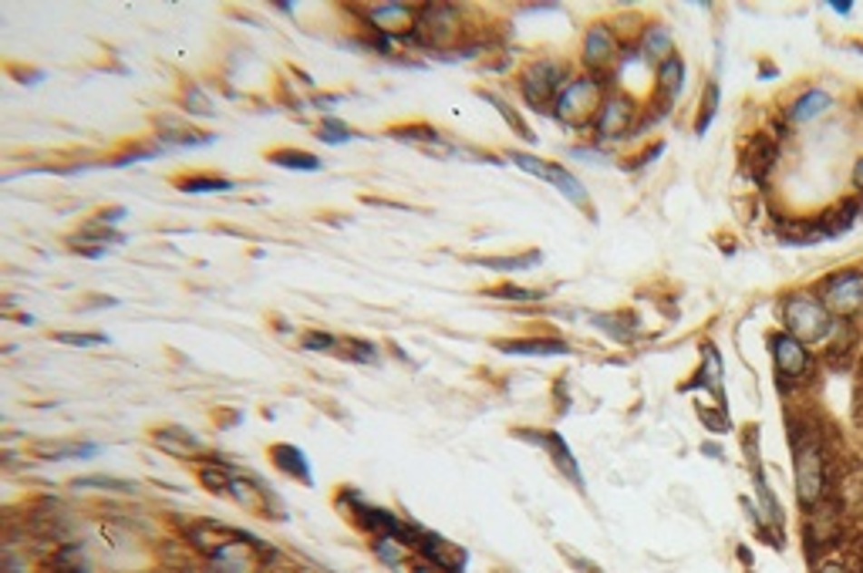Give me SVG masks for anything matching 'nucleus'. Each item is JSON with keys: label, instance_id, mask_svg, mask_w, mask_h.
<instances>
[{"label": "nucleus", "instance_id": "38", "mask_svg": "<svg viewBox=\"0 0 863 573\" xmlns=\"http://www.w3.org/2000/svg\"><path fill=\"white\" fill-rule=\"evenodd\" d=\"M701 452H705V455H715V459H719L721 449H719V445H701Z\"/></svg>", "mask_w": 863, "mask_h": 573}, {"label": "nucleus", "instance_id": "24", "mask_svg": "<svg viewBox=\"0 0 863 573\" xmlns=\"http://www.w3.org/2000/svg\"><path fill=\"white\" fill-rule=\"evenodd\" d=\"M719 82H709L705 84V95H701V105H698V121H695V131L698 135H705L711 125V119H715V112H719Z\"/></svg>", "mask_w": 863, "mask_h": 573}, {"label": "nucleus", "instance_id": "4", "mask_svg": "<svg viewBox=\"0 0 863 573\" xmlns=\"http://www.w3.org/2000/svg\"><path fill=\"white\" fill-rule=\"evenodd\" d=\"M570 82V72L560 61H530L520 74V92L533 112H554L556 95Z\"/></svg>", "mask_w": 863, "mask_h": 573}, {"label": "nucleus", "instance_id": "17", "mask_svg": "<svg viewBox=\"0 0 863 573\" xmlns=\"http://www.w3.org/2000/svg\"><path fill=\"white\" fill-rule=\"evenodd\" d=\"M674 54V37L668 34V27L654 24L644 31V37H641V58L651 61L654 68L662 64L664 58H672Z\"/></svg>", "mask_w": 863, "mask_h": 573}, {"label": "nucleus", "instance_id": "19", "mask_svg": "<svg viewBox=\"0 0 863 573\" xmlns=\"http://www.w3.org/2000/svg\"><path fill=\"white\" fill-rule=\"evenodd\" d=\"M752 479H756V496H759V506H762V520L780 533L782 523H786V516H782V506L776 502V492L769 490V482H766V476H762L759 462H756V469H752Z\"/></svg>", "mask_w": 863, "mask_h": 573}, {"label": "nucleus", "instance_id": "8", "mask_svg": "<svg viewBox=\"0 0 863 573\" xmlns=\"http://www.w3.org/2000/svg\"><path fill=\"white\" fill-rule=\"evenodd\" d=\"M634 119H638V105L631 102V95H624V92H611V95L603 98L601 112H597V119H593V131H597V139H621V135H627V131L634 129Z\"/></svg>", "mask_w": 863, "mask_h": 573}, {"label": "nucleus", "instance_id": "32", "mask_svg": "<svg viewBox=\"0 0 863 573\" xmlns=\"http://www.w3.org/2000/svg\"><path fill=\"white\" fill-rule=\"evenodd\" d=\"M54 341H61V345H72V347H98V345H105L108 337L105 335H68V331H58V335H54Z\"/></svg>", "mask_w": 863, "mask_h": 573}, {"label": "nucleus", "instance_id": "33", "mask_svg": "<svg viewBox=\"0 0 863 573\" xmlns=\"http://www.w3.org/2000/svg\"><path fill=\"white\" fill-rule=\"evenodd\" d=\"M344 347H348V358L351 361H375V347L365 345V341H344Z\"/></svg>", "mask_w": 863, "mask_h": 573}, {"label": "nucleus", "instance_id": "7", "mask_svg": "<svg viewBox=\"0 0 863 573\" xmlns=\"http://www.w3.org/2000/svg\"><path fill=\"white\" fill-rule=\"evenodd\" d=\"M769 351H772V361H776L780 382H799V378H806V371L813 368V354L789 331H776L769 337Z\"/></svg>", "mask_w": 863, "mask_h": 573}, {"label": "nucleus", "instance_id": "3", "mask_svg": "<svg viewBox=\"0 0 863 573\" xmlns=\"http://www.w3.org/2000/svg\"><path fill=\"white\" fill-rule=\"evenodd\" d=\"M603 78H597V74H584V78H570L567 84H564V92L556 95V105H554V115L560 121H567L570 129H580V125H587V121L597 119V112H601L603 105V88H601Z\"/></svg>", "mask_w": 863, "mask_h": 573}, {"label": "nucleus", "instance_id": "29", "mask_svg": "<svg viewBox=\"0 0 863 573\" xmlns=\"http://www.w3.org/2000/svg\"><path fill=\"white\" fill-rule=\"evenodd\" d=\"M698 422H701L709 432H719V435H725V432L732 429V422H729V412H725V408H698Z\"/></svg>", "mask_w": 863, "mask_h": 573}, {"label": "nucleus", "instance_id": "27", "mask_svg": "<svg viewBox=\"0 0 863 573\" xmlns=\"http://www.w3.org/2000/svg\"><path fill=\"white\" fill-rule=\"evenodd\" d=\"M37 452L44 459H92L98 455V445H41Z\"/></svg>", "mask_w": 863, "mask_h": 573}, {"label": "nucleus", "instance_id": "37", "mask_svg": "<svg viewBox=\"0 0 863 573\" xmlns=\"http://www.w3.org/2000/svg\"><path fill=\"white\" fill-rule=\"evenodd\" d=\"M819 573H847V570H843L839 563H823V567H819Z\"/></svg>", "mask_w": 863, "mask_h": 573}, {"label": "nucleus", "instance_id": "25", "mask_svg": "<svg viewBox=\"0 0 863 573\" xmlns=\"http://www.w3.org/2000/svg\"><path fill=\"white\" fill-rule=\"evenodd\" d=\"M176 186L182 192H230L233 182L220 180V176H186V180H176Z\"/></svg>", "mask_w": 863, "mask_h": 573}, {"label": "nucleus", "instance_id": "36", "mask_svg": "<svg viewBox=\"0 0 863 573\" xmlns=\"http://www.w3.org/2000/svg\"><path fill=\"white\" fill-rule=\"evenodd\" d=\"M829 7H833V11H839V14H850V7H853V4H850V0H833V4H829Z\"/></svg>", "mask_w": 863, "mask_h": 573}, {"label": "nucleus", "instance_id": "13", "mask_svg": "<svg viewBox=\"0 0 863 573\" xmlns=\"http://www.w3.org/2000/svg\"><path fill=\"white\" fill-rule=\"evenodd\" d=\"M270 459H273V466L280 469V472L300 479L304 486H314V476H310V466H308V455L300 452L297 445H287V442L284 445H273Z\"/></svg>", "mask_w": 863, "mask_h": 573}, {"label": "nucleus", "instance_id": "28", "mask_svg": "<svg viewBox=\"0 0 863 573\" xmlns=\"http://www.w3.org/2000/svg\"><path fill=\"white\" fill-rule=\"evenodd\" d=\"M351 135L355 131L348 129L341 119H334V115H324V125H320V139L331 145H341V142H351Z\"/></svg>", "mask_w": 863, "mask_h": 573}, {"label": "nucleus", "instance_id": "20", "mask_svg": "<svg viewBox=\"0 0 863 573\" xmlns=\"http://www.w3.org/2000/svg\"><path fill=\"white\" fill-rule=\"evenodd\" d=\"M479 267H485V270H499V274H516V270H533L536 263H544V253L540 250H530V253H520V257H479Z\"/></svg>", "mask_w": 863, "mask_h": 573}, {"label": "nucleus", "instance_id": "21", "mask_svg": "<svg viewBox=\"0 0 863 573\" xmlns=\"http://www.w3.org/2000/svg\"><path fill=\"white\" fill-rule=\"evenodd\" d=\"M593 324L597 327H603L611 337H617V341H631L634 337V331H638V317L634 314H597L593 317Z\"/></svg>", "mask_w": 863, "mask_h": 573}, {"label": "nucleus", "instance_id": "15", "mask_svg": "<svg viewBox=\"0 0 863 573\" xmlns=\"http://www.w3.org/2000/svg\"><path fill=\"white\" fill-rule=\"evenodd\" d=\"M833 105V98L827 95V92H819V88H809V92H803V95L796 98L789 105V121L792 125H803V121H813L819 119L827 108Z\"/></svg>", "mask_w": 863, "mask_h": 573}, {"label": "nucleus", "instance_id": "12", "mask_svg": "<svg viewBox=\"0 0 863 573\" xmlns=\"http://www.w3.org/2000/svg\"><path fill=\"white\" fill-rule=\"evenodd\" d=\"M503 354H533V358H560L570 354V345L560 337H526V341H496Z\"/></svg>", "mask_w": 863, "mask_h": 573}, {"label": "nucleus", "instance_id": "10", "mask_svg": "<svg viewBox=\"0 0 863 573\" xmlns=\"http://www.w3.org/2000/svg\"><path fill=\"white\" fill-rule=\"evenodd\" d=\"M520 439H526V442H533V445H540V449H546V455L554 459V466L564 472V476L577 486L580 492H584V476H580V466H577V459H574V452L567 449V442L556 435V432H540V429H520L516 432Z\"/></svg>", "mask_w": 863, "mask_h": 573}, {"label": "nucleus", "instance_id": "2", "mask_svg": "<svg viewBox=\"0 0 863 573\" xmlns=\"http://www.w3.org/2000/svg\"><path fill=\"white\" fill-rule=\"evenodd\" d=\"M782 321H786V331L799 341H823V337L833 331V314L827 311V304L806 290H796L789 297L782 300Z\"/></svg>", "mask_w": 863, "mask_h": 573}, {"label": "nucleus", "instance_id": "30", "mask_svg": "<svg viewBox=\"0 0 863 573\" xmlns=\"http://www.w3.org/2000/svg\"><path fill=\"white\" fill-rule=\"evenodd\" d=\"M182 108H186L190 115H213L210 98L202 95V88H196V84H190V88L182 92Z\"/></svg>", "mask_w": 863, "mask_h": 573}, {"label": "nucleus", "instance_id": "18", "mask_svg": "<svg viewBox=\"0 0 863 573\" xmlns=\"http://www.w3.org/2000/svg\"><path fill=\"white\" fill-rule=\"evenodd\" d=\"M701 371H698V382L705 384L715 398H719V405H725V392H721V358H719V347L711 345V341H705L701 345Z\"/></svg>", "mask_w": 863, "mask_h": 573}, {"label": "nucleus", "instance_id": "34", "mask_svg": "<svg viewBox=\"0 0 863 573\" xmlns=\"http://www.w3.org/2000/svg\"><path fill=\"white\" fill-rule=\"evenodd\" d=\"M304 347H310V351H334V347H338V337L314 331V335L304 337Z\"/></svg>", "mask_w": 863, "mask_h": 573}, {"label": "nucleus", "instance_id": "35", "mask_svg": "<svg viewBox=\"0 0 863 573\" xmlns=\"http://www.w3.org/2000/svg\"><path fill=\"white\" fill-rule=\"evenodd\" d=\"M853 186L857 192H863V159H857V166H853Z\"/></svg>", "mask_w": 863, "mask_h": 573}, {"label": "nucleus", "instance_id": "1", "mask_svg": "<svg viewBox=\"0 0 863 573\" xmlns=\"http://www.w3.org/2000/svg\"><path fill=\"white\" fill-rule=\"evenodd\" d=\"M792 462H796V496L803 510H816L823 502L827 492V462L819 445L809 435H799V429H792Z\"/></svg>", "mask_w": 863, "mask_h": 573}, {"label": "nucleus", "instance_id": "9", "mask_svg": "<svg viewBox=\"0 0 863 573\" xmlns=\"http://www.w3.org/2000/svg\"><path fill=\"white\" fill-rule=\"evenodd\" d=\"M621 41H617V34H611L603 24L591 27L587 31V37H584V64L591 68V74H597V78H607V72L617 64V58H621Z\"/></svg>", "mask_w": 863, "mask_h": 573}, {"label": "nucleus", "instance_id": "5", "mask_svg": "<svg viewBox=\"0 0 863 573\" xmlns=\"http://www.w3.org/2000/svg\"><path fill=\"white\" fill-rule=\"evenodd\" d=\"M506 156H509V162H513V166H520L523 172H530V176H536V180L554 182L556 189L564 192L570 203L580 206L584 213H591V216H593L591 203H587V189H584V182H580L577 176H574V172H567V169L556 166V162H546V159L526 156V152H513V149H509Z\"/></svg>", "mask_w": 863, "mask_h": 573}, {"label": "nucleus", "instance_id": "14", "mask_svg": "<svg viewBox=\"0 0 863 573\" xmlns=\"http://www.w3.org/2000/svg\"><path fill=\"white\" fill-rule=\"evenodd\" d=\"M857 216H860V203H839L837 209H829V213H823L819 219H816V229H819V237L823 239L843 237V233H850L853 229Z\"/></svg>", "mask_w": 863, "mask_h": 573}, {"label": "nucleus", "instance_id": "31", "mask_svg": "<svg viewBox=\"0 0 863 573\" xmlns=\"http://www.w3.org/2000/svg\"><path fill=\"white\" fill-rule=\"evenodd\" d=\"M489 297H499V300H540L544 294H540V290H523V286L503 284V286H493V290H489Z\"/></svg>", "mask_w": 863, "mask_h": 573}, {"label": "nucleus", "instance_id": "22", "mask_svg": "<svg viewBox=\"0 0 863 573\" xmlns=\"http://www.w3.org/2000/svg\"><path fill=\"white\" fill-rule=\"evenodd\" d=\"M267 159L280 169H300V172H318L320 169L318 156H310V152H297V149H280V152H270Z\"/></svg>", "mask_w": 863, "mask_h": 573}, {"label": "nucleus", "instance_id": "16", "mask_svg": "<svg viewBox=\"0 0 863 573\" xmlns=\"http://www.w3.org/2000/svg\"><path fill=\"white\" fill-rule=\"evenodd\" d=\"M776 156H780L776 142L766 139V135H759V139H752L749 149H745V169H749L756 180H766V172L776 166Z\"/></svg>", "mask_w": 863, "mask_h": 573}, {"label": "nucleus", "instance_id": "26", "mask_svg": "<svg viewBox=\"0 0 863 573\" xmlns=\"http://www.w3.org/2000/svg\"><path fill=\"white\" fill-rule=\"evenodd\" d=\"M483 98H485V102H489V105H496V108H499V115L506 119V125H513V131H516L520 139H526V142H533V131H530V125H526V121H523L520 115H516V112H513V108H509L506 102H503V98H499V95H489V92H483Z\"/></svg>", "mask_w": 863, "mask_h": 573}, {"label": "nucleus", "instance_id": "6", "mask_svg": "<svg viewBox=\"0 0 863 573\" xmlns=\"http://www.w3.org/2000/svg\"><path fill=\"white\" fill-rule=\"evenodd\" d=\"M823 304L837 317H853L863 311V270H839L829 274L823 284Z\"/></svg>", "mask_w": 863, "mask_h": 573}, {"label": "nucleus", "instance_id": "23", "mask_svg": "<svg viewBox=\"0 0 863 573\" xmlns=\"http://www.w3.org/2000/svg\"><path fill=\"white\" fill-rule=\"evenodd\" d=\"M388 135L405 139V142H415V145H428V152H432V145H442V135H438L432 125H398V129H391Z\"/></svg>", "mask_w": 863, "mask_h": 573}, {"label": "nucleus", "instance_id": "11", "mask_svg": "<svg viewBox=\"0 0 863 573\" xmlns=\"http://www.w3.org/2000/svg\"><path fill=\"white\" fill-rule=\"evenodd\" d=\"M682 84H685V61L678 58L674 51L672 58H664L658 68H654V88H658V102L672 108L674 98L682 95Z\"/></svg>", "mask_w": 863, "mask_h": 573}]
</instances>
